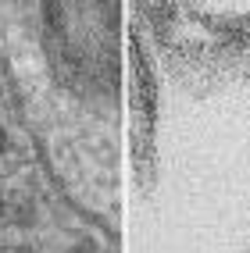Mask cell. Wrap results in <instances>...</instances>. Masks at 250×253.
I'll use <instances>...</instances> for the list:
<instances>
[{
    "label": "cell",
    "instance_id": "6da1fadb",
    "mask_svg": "<svg viewBox=\"0 0 250 253\" xmlns=\"http://www.w3.org/2000/svg\"><path fill=\"white\" fill-rule=\"evenodd\" d=\"M4 154H11V132H7V125H0V157Z\"/></svg>",
    "mask_w": 250,
    "mask_h": 253
},
{
    "label": "cell",
    "instance_id": "7a4b0ae2",
    "mask_svg": "<svg viewBox=\"0 0 250 253\" xmlns=\"http://www.w3.org/2000/svg\"><path fill=\"white\" fill-rule=\"evenodd\" d=\"M4 221H7V200L0 196V225H4Z\"/></svg>",
    "mask_w": 250,
    "mask_h": 253
},
{
    "label": "cell",
    "instance_id": "3957f363",
    "mask_svg": "<svg viewBox=\"0 0 250 253\" xmlns=\"http://www.w3.org/2000/svg\"><path fill=\"white\" fill-rule=\"evenodd\" d=\"M68 253H75V250H68Z\"/></svg>",
    "mask_w": 250,
    "mask_h": 253
}]
</instances>
